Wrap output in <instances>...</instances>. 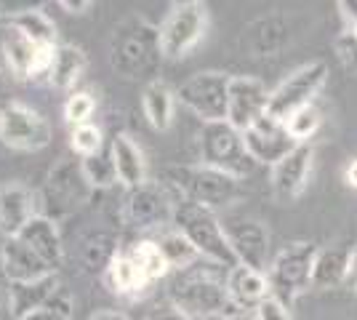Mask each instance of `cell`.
Returning a JSON list of instances; mask_svg holds the SVG:
<instances>
[{"instance_id":"8992f818","label":"cell","mask_w":357,"mask_h":320,"mask_svg":"<svg viewBox=\"0 0 357 320\" xmlns=\"http://www.w3.org/2000/svg\"><path fill=\"white\" fill-rule=\"evenodd\" d=\"M168 296H171V307H176L190 320H222L229 312H235L227 294V283L211 273L181 275L171 286Z\"/></svg>"},{"instance_id":"cb8c5ba5","label":"cell","mask_w":357,"mask_h":320,"mask_svg":"<svg viewBox=\"0 0 357 320\" xmlns=\"http://www.w3.org/2000/svg\"><path fill=\"white\" fill-rule=\"evenodd\" d=\"M118 254V238L109 229H91L77 243V261L89 275H107Z\"/></svg>"},{"instance_id":"836d02e7","label":"cell","mask_w":357,"mask_h":320,"mask_svg":"<svg viewBox=\"0 0 357 320\" xmlns=\"http://www.w3.org/2000/svg\"><path fill=\"white\" fill-rule=\"evenodd\" d=\"M83 174L93 190H107L118 182V171H115V163H112V155L109 153H99L93 158H83Z\"/></svg>"},{"instance_id":"e0dca14e","label":"cell","mask_w":357,"mask_h":320,"mask_svg":"<svg viewBox=\"0 0 357 320\" xmlns=\"http://www.w3.org/2000/svg\"><path fill=\"white\" fill-rule=\"evenodd\" d=\"M314 163V144H296L278 166H272V195L278 203H294L310 184Z\"/></svg>"},{"instance_id":"7c38bea8","label":"cell","mask_w":357,"mask_h":320,"mask_svg":"<svg viewBox=\"0 0 357 320\" xmlns=\"http://www.w3.org/2000/svg\"><path fill=\"white\" fill-rule=\"evenodd\" d=\"M174 208L176 200H171L168 187L147 182L136 190H128L123 203V222L139 232H152L165 224H174Z\"/></svg>"},{"instance_id":"7bdbcfd3","label":"cell","mask_w":357,"mask_h":320,"mask_svg":"<svg viewBox=\"0 0 357 320\" xmlns=\"http://www.w3.org/2000/svg\"><path fill=\"white\" fill-rule=\"evenodd\" d=\"M344 179H347V184H349V187H355V190H357V158L349 163V166H347V171H344Z\"/></svg>"},{"instance_id":"2e32d148","label":"cell","mask_w":357,"mask_h":320,"mask_svg":"<svg viewBox=\"0 0 357 320\" xmlns=\"http://www.w3.org/2000/svg\"><path fill=\"white\" fill-rule=\"evenodd\" d=\"M243 142L248 147L256 166H278L285 155L296 147V142L291 139L283 121H275L264 115L261 121H256L243 131Z\"/></svg>"},{"instance_id":"e575fe53","label":"cell","mask_w":357,"mask_h":320,"mask_svg":"<svg viewBox=\"0 0 357 320\" xmlns=\"http://www.w3.org/2000/svg\"><path fill=\"white\" fill-rule=\"evenodd\" d=\"M102 144H105V134L99 125L86 123V125H77L70 134V147L73 153L83 160V158H93V155L102 153Z\"/></svg>"},{"instance_id":"74e56055","label":"cell","mask_w":357,"mask_h":320,"mask_svg":"<svg viewBox=\"0 0 357 320\" xmlns=\"http://www.w3.org/2000/svg\"><path fill=\"white\" fill-rule=\"evenodd\" d=\"M336 59L342 64L344 70L349 73V75H357V40L352 35H347L342 32L339 38H336Z\"/></svg>"},{"instance_id":"1f68e13d","label":"cell","mask_w":357,"mask_h":320,"mask_svg":"<svg viewBox=\"0 0 357 320\" xmlns=\"http://www.w3.org/2000/svg\"><path fill=\"white\" fill-rule=\"evenodd\" d=\"M158 245L163 251L165 261L171 270H181V267H190L195 259H200V254L195 251V245L178 232V229H168L158 238Z\"/></svg>"},{"instance_id":"d6a6232c","label":"cell","mask_w":357,"mask_h":320,"mask_svg":"<svg viewBox=\"0 0 357 320\" xmlns=\"http://www.w3.org/2000/svg\"><path fill=\"white\" fill-rule=\"evenodd\" d=\"M320 123H323L320 109L314 105H310V107H304V109H298V112H294V115L285 121V128H288V134H291V139H294L296 144H312L314 134L320 131Z\"/></svg>"},{"instance_id":"4fadbf2b","label":"cell","mask_w":357,"mask_h":320,"mask_svg":"<svg viewBox=\"0 0 357 320\" xmlns=\"http://www.w3.org/2000/svg\"><path fill=\"white\" fill-rule=\"evenodd\" d=\"M291 40V22L283 11H269L251 19L240 32V51L253 61L278 59Z\"/></svg>"},{"instance_id":"9c48e42d","label":"cell","mask_w":357,"mask_h":320,"mask_svg":"<svg viewBox=\"0 0 357 320\" xmlns=\"http://www.w3.org/2000/svg\"><path fill=\"white\" fill-rule=\"evenodd\" d=\"M328 83V64L323 59H312L296 67L288 77H283L269 91L267 115L275 121H288L294 112L314 105V96L323 91Z\"/></svg>"},{"instance_id":"d590c367","label":"cell","mask_w":357,"mask_h":320,"mask_svg":"<svg viewBox=\"0 0 357 320\" xmlns=\"http://www.w3.org/2000/svg\"><path fill=\"white\" fill-rule=\"evenodd\" d=\"M96 109V99L89 91H73L70 99L64 102V121L70 123L73 128L91 123V115Z\"/></svg>"},{"instance_id":"ab89813d","label":"cell","mask_w":357,"mask_h":320,"mask_svg":"<svg viewBox=\"0 0 357 320\" xmlns=\"http://www.w3.org/2000/svg\"><path fill=\"white\" fill-rule=\"evenodd\" d=\"M59 8H64L67 14H86L93 8L91 0H59Z\"/></svg>"},{"instance_id":"7a4b0ae2","label":"cell","mask_w":357,"mask_h":320,"mask_svg":"<svg viewBox=\"0 0 357 320\" xmlns=\"http://www.w3.org/2000/svg\"><path fill=\"white\" fill-rule=\"evenodd\" d=\"M163 187L176 192L178 200L197 203L208 211H219L240 198V182L208 166H168L163 171Z\"/></svg>"},{"instance_id":"6da1fadb","label":"cell","mask_w":357,"mask_h":320,"mask_svg":"<svg viewBox=\"0 0 357 320\" xmlns=\"http://www.w3.org/2000/svg\"><path fill=\"white\" fill-rule=\"evenodd\" d=\"M163 61L160 48V27H155L144 16H128L115 24L109 38V67L126 80L147 77L158 80V70Z\"/></svg>"},{"instance_id":"ee69618b","label":"cell","mask_w":357,"mask_h":320,"mask_svg":"<svg viewBox=\"0 0 357 320\" xmlns=\"http://www.w3.org/2000/svg\"><path fill=\"white\" fill-rule=\"evenodd\" d=\"M352 289H357V245L352 248V267H349V280H347Z\"/></svg>"},{"instance_id":"7dc6e473","label":"cell","mask_w":357,"mask_h":320,"mask_svg":"<svg viewBox=\"0 0 357 320\" xmlns=\"http://www.w3.org/2000/svg\"><path fill=\"white\" fill-rule=\"evenodd\" d=\"M6 91H8V77H6V73L0 70V102L6 99Z\"/></svg>"},{"instance_id":"d4e9b609","label":"cell","mask_w":357,"mask_h":320,"mask_svg":"<svg viewBox=\"0 0 357 320\" xmlns=\"http://www.w3.org/2000/svg\"><path fill=\"white\" fill-rule=\"evenodd\" d=\"M174 107H176V91H171V86L165 80H152L144 86L142 93V109L144 118L155 131H168L174 123Z\"/></svg>"},{"instance_id":"44dd1931","label":"cell","mask_w":357,"mask_h":320,"mask_svg":"<svg viewBox=\"0 0 357 320\" xmlns=\"http://www.w3.org/2000/svg\"><path fill=\"white\" fill-rule=\"evenodd\" d=\"M109 155H112V163H115V171H118V182L126 190H136V187L147 184V158H144V150L126 131H118L112 137Z\"/></svg>"},{"instance_id":"60d3db41","label":"cell","mask_w":357,"mask_h":320,"mask_svg":"<svg viewBox=\"0 0 357 320\" xmlns=\"http://www.w3.org/2000/svg\"><path fill=\"white\" fill-rule=\"evenodd\" d=\"M147 320H190L184 312H178L176 307H168V310H158V312H152Z\"/></svg>"},{"instance_id":"4dcf8cb0","label":"cell","mask_w":357,"mask_h":320,"mask_svg":"<svg viewBox=\"0 0 357 320\" xmlns=\"http://www.w3.org/2000/svg\"><path fill=\"white\" fill-rule=\"evenodd\" d=\"M128 257L139 264V270L144 273L149 283H158L160 277L171 273V267H168V261H165L163 251H160V245L158 241H139L128 248Z\"/></svg>"},{"instance_id":"ac0fdd59","label":"cell","mask_w":357,"mask_h":320,"mask_svg":"<svg viewBox=\"0 0 357 320\" xmlns=\"http://www.w3.org/2000/svg\"><path fill=\"white\" fill-rule=\"evenodd\" d=\"M38 216V195L22 182H8L0 187V232L16 238Z\"/></svg>"},{"instance_id":"277c9868","label":"cell","mask_w":357,"mask_h":320,"mask_svg":"<svg viewBox=\"0 0 357 320\" xmlns=\"http://www.w3.org/2000/svg\"><path fill=\"white\" fill-rule=\"evenodd\" d=\"M91 195H93V187L83 174V163L75 158H59L40 187L38 208L43 216L59 222L77 208H83L91 200Z\"/></svg>"},{"instance_id":"3957f363","label":"cell","mask_w":357,"mask_h":320,"mask_svg":"<svg viewBox=\"0 0 357 320\" xmlns=\"http://www.w3.org/2000/svg\"><path fill=\"white\" fill-rule=\"evenodd\" d=\"M174 229H178L190 243L195 245V251L208 259L216 267L232 270L238 259L229 248L224 224L219 222L216 211H208L197 203H187V200H176L174 208Z\"/></svg>"},{"instance_id":"83f0119b","label":"cell","mask_w":357,"mask_h":320,"mask_svg":"<svg viewBox=\"0 0 357 320\" xmlns=\"http://www.w3.org/2000/svg\"><path fill=\"white\" fill-rule=\"evenodd\" d=\"M3 59L8 73L16 80H30L35 77V59H38V46L27 40L22 32H16L8 27L6 38H3Z\"/></svg>"},{"instance_id":"8fae6325","label":"cell","mask_w":357,"mask_h":320,"mask_svg":"<svg viewBox=\"0 0 357 320\" xmlns=\"http://www.w3.org/2000/svg\"><path fill=\"white\" fill-rule=\"evenodd\" d=\"M229 80L232 75L219 70L195 73L176 89V102L197 115L200 123H224L229 102Z\"/></svg>"},{"instance_id":"bcb514c9","label":"cell","mask_w":357,"mask_h":320,"mask_svg":"<svg viewBox=\"0 0 357 320\" xmlns=\"http://www.w3.org/2000/svg\"><path fill=\"white\" fill-rule=\"evenodd\" d=\"M19 11H22V8H16L14 3H6V0L0 3V16H8V19H11V16H16Z\"/></svg>"},{"instance_id":"4316f807","label":"cell","mask_w":357,"mask_h":320,"mask_svg":"<svg viewBox=\"0 0 357 320\" xmlns=\"http://www.w3.org/2000/svg\"><path fill=\"white\" fill-rule=\"evenodd\" d=\"M86 67H89V59H86L83 48L73 46V43H59L51 73H48V83L56 91H73L75 83L86 73Z\"/></svg>"},{"instance_id":"8d00e7d4","label":"cell","mask_w":357,"mask_h":320,"mask_svg":"<svg viewBox=\"0 0 357 320\" xmlns=\"http://www.w3.org/2000/svg\"><path fill=\"white\" fill-rule=\"evenodd\" d=\"M16 320H73V299L64 291H59L51 302H45L43 307H38Z\"/></svg>"},{"instance_id":"ffe728a7","label":"cell","mask_w":357,"mask_h":320,"mask_svg":"<svg viewBox=\"0 0 357 320\" xmlns=\"http://www.w3.org/2000/svg\"><path fill=\"white\" fill-rule=\"evenodd\" d=\"M224 283H227L232 307L243 310V312H256L272 296L267 275L251 270V267H243V264H235L232 270H227Z\"/></svg>"},{"instance_id":"7402d4cb","label":"cell","mask_w":357,"mask_h":320,"mask_svg":"<svg viewBox=\"0 0 357 320\" xmlns=\"http://www.w3.org/2000/svg\"><path fill=\"white\" fill-rule=\"evenodd\" d=\"M16 238H22L24 243L30 245L51 270H59L61 267V261H64V241H61L59 224L54 219L38 213Z\"/></svg>"},{"instance_id":"30bf717a","label":"cell","mask_w":357,"mask_h":320,"mask_svg":"<svg viewBox=\"0 0 357 320\" xmlns=\"http://www.w3.org/2000/svg\"><path fill=\"white\" fill-rule=\"evenodd\" d=\"M51 123L43 112L24 102H6L0 107V142L16 153H38L51 144Z\"/></svg>"},{"instance_id":"603a6c76","label":"cell","mask_w":357,"mask_h":320,"mask_svg":"<svg viewBox=\"0 0 357 320\" xmlns=\"http://www.w3.org/2000/svg\"><path fill=\"white\" fill-rule=\"evenodd\" d=\"M349 267H352V248L349 245L317 248L312 270V289L331 291L344 286L349 280Z\"/></svg>"},{"instance_id":"5bb4252c","label":"cell","mask_w":357,"mask_h":320,"mask_svg":"<svg viewBox=\"0 0 357 320\" xmlns=\"http://www.w3.org/2000/svg\"><path fill=\"white\" fill-rule=\"evenodd\" d=\"M224 232L238 264L251 267L267 275L272 257H269V229L259 219H229L224 222Z\"/></svg>"},{"instance_id":"ba28073f","label":"cell","mask_w":357,"mask_h":320,"mask_svg":"<svg viewBox=\"0 0 357 320\" xmlns=\"http://www.w3.org/2000/svg\"><path fill=\"white\" fill-rule=\"evenodd\" d=\"M314 257H317L314 243H291L280 254H275L267 270L272 296L280 299L285 307H291L304 291L312 289Z\"/></svg>"},{"instance_id":"b9f144b4","label":"cell","mask_w":357,"mask_h":320,"mask_svg":"<svg viewBox=\"0 0 357 320\" xmlns=\"http://www.w3.org/2000/svg\"><path fill=\"white\" fill-rule=\"evenodd\" d=\"M89 320H131L126 312H118V310H96Z\"/></svg>"},{"instance_id":"f35d334b","label":"cell","mask_w":357,"mask_h":320,"mask_svg":"<svg viewBox=\"0 0 357 320\" xmlns=\"http://www.w3.org/2000/svg\"><path fill=\"white\" fill-rule=\"evenodd\" d=\"M256 318L259 320H291V307H285L280 299L269 296L264 305L256 310Z\"/></svg>"},{"instance_id":"52a82bcc","label":"cell","mask_w":357,"mask_h":320,"mask_svg":"<svg viewBox=\"0 0 357 320\" xmlns=\"http://www.w3.org/2000/svg\"><path fill=\"white\" fill-rule=\"evenodd\" d=\"M211 24L208 6L200 0H181L174 3L160 24V48L163 59L176 61L184 59L197 43L206 38Z\"/></svg>"},{"instance_id":"f6af8a7d","label":"cell","mask_w":357,"mask_h":320,"mask_svg":"<svg viewBox=\"0 0 357 320\" xmlns=\"http://www.w3.org/2000/svg\"><path fill=\"white\" fill-rule=\"evenodd\" d=\"M222 320H259L256 318V312H243V310H235V312H229L227 318Z\"/></svg>"},{"instance_id":"d6986e66","label":"cell","mask_w":357,"mask_h":320,"mask_svg":"<svg viewBox=\"0 0 357 320\" xmlns=\"http://www.w3.org/2000/svg\"><path fill=\"white\" fill-rule=\"evenodd\" d=\"M0 261L8 283H38L56 275V270H51L22 238H6L0 248Z\"/></svg>"},{"instance_id":"9a60e30c","label":"cell","mask_w":357,"mask_h":320,"mask_svg":"<svg viewBox=\"0 0 357 320\" xmlns=\"http://www.w3.org/2000/svg\"><path fill=\"white\" fill-rule=\"evenodd\" d=\"M269 107V89L253 75H232L229 80V102H227V123L238 131L261 121Z\"/></svg>"},{"instance_id":"5b68a950","label":"cell","mask_w":357,"mask_h":320,"mask_svg":"<svg viewBox=\"0 0 357 320\" xmlns=\"http://www.w3.org/2000/svg\"><path fill=\"white\" fill-rule=\"evenodd\" d=\"M197 150H200V166L222 171L238 182H243L256 171V160L243 142V131H238L227 121L203 123L200 137H197Z\"/></svg>"},{"instance_id":"f1b7e54d","label":"cell","mask_w":357,"mask_h":320,"mask_svg":"<svg viewBox=\"0 0 357 320\" xmlns=\"http://www.w3.org/2000/svg\"><path fill=\"white\" fill-rule=\"evenodd\" d=\"M8 27L22 32L35 46H59L56 43V24L40 8H32V6L30 8H22L19 14L8 19Z\"/></svg>"},{"instance_id":"f546056e","label":"cell","mask_w":357,"mask_h":320,"mask_svg":"<svg viewBox=\"0 0 357 320\" xmlns=\"http://www.w3.org/2000/svg\"><path fill=\"white\" fill-rule=\"evenodd\" d=\"M107 283H109V289L120 294V296H136V294H142V291H147L152 283H149L144 273L139 270V264H136L131 257H128V251L126 254H118L115 261L109 264V270H107Z\"/></svg>"},{"instance_id":"484cf974","label":"cell","mask_w":357,"mask_h":320,"mask_svg":"<svg viewBox=\"0 0 357 320\" xmlns=\"http://www.w3.org/2000/svg\"><path fill=\"white\" fill-rule=\"evenodd\" d=\"M59 277L51 275L45 280H38V283H11L8 289V305H11V315L22 318L32 310L43 307L45 302H51L56 294H59Z\"/></svg>"}]
</instances>
